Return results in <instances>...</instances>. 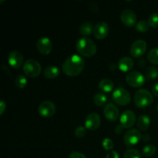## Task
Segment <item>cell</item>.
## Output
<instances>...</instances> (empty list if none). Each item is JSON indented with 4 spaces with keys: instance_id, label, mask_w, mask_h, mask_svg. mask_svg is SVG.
Returning a JSON list of instances; mask_svg holds the SVG:
<instances>
[{
    "instance_id": "cell-1",
    "label": "cell",
    "mask_w": 158,
    "mask_h": 158,
    "mask_svg": "<svg viewBox=\"0 0 158 158\" xmlns=\"http://www.w3.org/2000/svg\"><path fill=\"white\" fill-rule=\"evenodd\" d=\"M84 66L85 61L83 57L78 54H73L63 62L62 69L66 75L77 77L83 72Z\"/></svg>"
},
{
    "instance_id": "cell-2",
    "label": "cell",
    "mask_w": 158,
    "mask_h": 158,
    "mask_svg": "<svg viewBox=\"0 0 158 158\" xmlns=\"http://www.w3.org/2000/svg\"><path fill=\"white\" fill-rule=\"evenodd\" d=\"M76 49L83 56L92 57L97 52V45L91 39L83 36L77 41Z\"/></svg>"
},
{
    "instance_id": "cell-3",
    "label": "cell",
    "mask_w": 158,
    "mask_h": 158,
    "mask_svg": "<svg viewBox=\"0 0 158 158\" xmlns=\"http://www.w3.org/2000/svg\"><path fill=\"white\" fill-rule=\"evenodd\" d=\"M134 103L139 108H145L151 105L154 97L151 92L145 89H140L136 92L134 97Z\"/></svg>"
},
{
    "instance_id": "cell-4",
    "label": "cell",
    "mask_w": 158,
    "mask_h": 158,
    "mask_svg": "<svg viewBox=\"0 0 158 158\" xmlns=\"http://www.w3.org/2000/svg\"><path fill=\"white\" fill-rule=\"evenodd\" d=\"M23 69L26 77H30V78H35L41 73L42 66L37 60L29 59L24 63Z\"/></svg>"
},
{
    "instance_id": "cell-5",
    "label": "cell",
    "mask_w": 158,
    "mask_h": 158,
    "mask_svg": "<svg viewBox=\"0 0 158 158\" xmlns=\"http://www.w3.org/2000/svg\"><path fill=\"white\" fill-rule=\"evenodd\" d=\"M113 100L120 106H127L130 103L131 97L130 93L126 89L119 87L114 91L112 94Z\"/></svg>"
},
{
    "instance_id": "cell-6",
    "label": "cell",
    "mask_w": 158,
    "mask_h": 158,
    "mask_svg": "<svg viewBox=\"0 0 158 158\" xmlns=\"http://www.w3.org/2000/svg\"><path fill=\"white\" fill-rule=\"evenodd\" d=\"M146 81V78L141 73L138 71L129 72L126 76V82L129 86L138 88L143 86Z\"/></svg>"
},
{
    "instance_id": "cell-7",
    "label": "cell",
    "mask_w": 158,
    "mask_h": 158,
    "mask_svg": "<svg viewBox=\"0 0 158 158\" xmlns=\"http://www.w3.org/2000/svg\"><path fill=\"white\" fill-rule=\"evenodd\" d=\"M141 134L137 129L128 130L123 136V143L127 147H133L137 144L141 140Z\"/></svg>"
},
{
    "instance_id": "cell-8",
    "label": "cell",
    "mask_w": 158,
    "mask_h": 158,
    "mask_svg": "<svg viewBox=\"0 0 158 158\" xmlns=\"http://www.w3.org/2000/svg\"><path fill=\"white\" fill-rule=\"evenodd\" d=\"M148 44L143 40H137L131 44L130 48L131 55L134 58H138L142 56L146 52Z\"/></svg>"
},
{
    "instance_id": "cell-9",
    "label": "cell",
    "mask_w": 158,
    "mask_h": 158,
    "mask_svg": "<svg viewBox=\"0 0 158 158\" xmlns=\"http://www.w3.org/2000/svg\"><path fill=\"white\" fill-rule=\"evenodd\" d=\"M56 110V107L55 103L49 100H46V101L40 103L38 108V111L40 116L45 117V118L52 117L55 114Z\"/></svg>"
},
{
    "instance_id": "cell-10",
    "label": "cell",
    "mask_w": 158,
    "mask_h": 158,
    "mask_svg": "<svg viewBox=\"0 0 158 158\" xmlns=\"http://www.w3.org/2000/svg\"><path fill=\"white\" fill-rule=\"evenodd\" d=\"M101 119L97 113H91L85 119V127L89 131H96L100 126Z\"/></svg>"
},
{
    "instance_id": "cell-11",
    "label": "cell",
    "mask_w": 158,
    "mask_h": 158,
    "mask_svg": "<svg viewBox=\"0 0 158 158\" xmlns=\"http://www.w3.org/2000/svg\"><path fill=\"white\" fill-rule=\"evenodd\" d=\"M37 50L42 55H48L51 52L52 49V44L51 40L48 37L43 36L39 39L36 42Z\"/></svg>"
},
{
    "instance_id": "cell-12",
    "label": "cell",
    "mask_w": 158,
    "mask_h": 158,
    "mask_svg": "<svg viewBox=\"0 0 158 158\" xmlns=\"http://www.w3.org/2000/svg\"><path fill=\"white\" fill-rule=\"evenodd\" d=\"M136 122V114L132 110H126L121 114L120 118V123L123 128L132 127Z\"/></svg>"
},
{
    "instance_id": "cell-13",
    "label": "cell",
    "mask_w": 158,
    "mask_h": 158,
    "mask_svg": "<svg viewBox=\"0 0 158 158\" xmlns=\"http://www.w3.org/2000/svg\"><path fill=\"white\" fill-rule=\"evenodd\" d=\"M121 22L127 27H133L137 23V15L131 9H125L120 15Z\"/></svg>"
},
{
    "instance_id": "cell-14",
    "label": "cell",
    "mask_w": 158,
    "mask_h": 158,
    "mask_svg": "<svg viewBox=\"0 0 158 158\" xmlns=\"http://www.w3.org/2000/svg\"><path fill=\"white\" fill-rule=\"evenodd\" d=\"M110 32V27L105 22H100L94 26V35L97 40H103L108 35Z\"/></svg>"
},
{
    "instance_id": "cell-15",
    "label": "cell",
    "mask_w": 158,
    "mask_h": 158,
    "mask_svg": "<svg viewBox=\"0 0 158 158\" xmlns=\"http://www.w3.org/2000/svg\"><path fill=\"white\" fill-rule=\"evenodd\" d=\"M23 56L19 51H12L8 56V63L12 68L18 69L23 64Z\"/></svg>"
},
{
    "instance_id": "cell-16",
    "label": "cell",
    "mask_w": 158,
    "mask_h": 158,
    "mask_svg": "<svg viewBox=\"0 0 158 158\" xmlns=\"http://www.w3.org/2000/svg\"><path fill=\"white\" fill-rule=\"evenodd\" d=\"M103 114H104L105 117L109 121L114 122L119 117V110L117 106L114 103H108L105 106Z\"/></svg>"
},
{
    "instance_id": "cell-17",
    "label": "cell",
    "mask_w": 158,
    "mask_h": 158,
    "mask_svg": "<svg viewBox=\"0 0 158 158\" xmlns=\"http://www.w3.org/2000/svg\"><path fill=\"white\" fill-rule=\"evenodd\" d=\"M134 66V60L129 56L123 57L118 62V68L122 72H129L133 69Z\"/></svg>"
},
{
    "instance_id": "cell-18",
    "label": "cell",
    "mask_w": 158,
    "mask_h": 158,
    "mask_svg": "<svg viewBox=\"0 0 158 158\" xmlns=\"http://www.w3.org/2000/svg\"><path fill=\"white\" fill-rule=\"evenodd\" d=\"M60 69L57 66H46L43 70V75L48 79H55L60 75Z\"/></svg>"
},
{
    "instance_id": "cell-19",
    "label": "cell",
    "mask_w": 158,
    "mask_h": 158,
    "mask_svg": "<svg viewBox=\"0 0 158 158\" xmlns=\"http://www.w3.org/2000/svg\"><path fill=\"white\" fill-rule=\"evenodd\" d=\"M98 87L102 92L110 93L114 87V83L110 79H103L100 81L98 84Z\"/></svg>"
},
{
    "instance_id": "cell-20",
    "label": "cell",
    "mask_w": 158,
    "mask_h": 158,
    "mask_svg": "<svg viewBox=\"0 0 158 158\" xmlns=\"http://www.w3.org/2000/svg\"><path fill=\"white\" fill-rule=\"evenodd\" d=\"M94 26L92 23L90 22H84L82 23L79 29V32L83 36H87V35H91L94 32Z\"/></svg>"
},
{
    "instance_id": "cell-21",
    "label": "cell",
    "mask_w": 158,
    "mask_h": 158,
    "mask_svg": "<svg viewBox=\"0 0 158 158\" xmlns=\"http://www.w3.org/2000/svg\"><path fill=\"white\" fill-rule=\"evenodd\" d=\"M151 125V119L148 116L142 114L137 119V127L140 131H147Z\"/></svg>"
},
{
    "instance_id": "cell-22",
    "label": "cell",
    "mask_w": 158,
    "mask_h": 158,
    "mask_svg": "<svg viewBox=\"0 0 158 158\" xmlns=\"http://www.w3.org/2000/svg\"><path fill=\"white\" fill-rule=\"evenodd\" d=\"M107 97L103 93H97L93 97V101L97 106H102L105 105L107 102Z\"/></svg>"
},
{
    "instance_id": "cell-23",
    "label": "cell",
    "mask_w": 158,
    "mask_h": 158,
    "mask_svg": "<svg viewBox=\"0 0 158 158\" xmlns=\"http://www.w3.org/2000/svg\"><path fill=\"white\" fill-rule=\"evenodd\" d=\"M145 74V78L149 81L157 79L158 77V69L155 66H150L146 69Z\"/></svg>"
},
{
    "instance_id": "cell-24",
    "label": "cell",
    "mask_w": 158,
    "mask_h": 158,
    "mask_svg": "<svg viewBox=\"0 0 158 158\" xmlns=\"http://www.w3.org/2000/svg\"><path fill=\"white\" fill-rule=\"evenodd\" d=\"M148 60L153 64L158 65V47L151 49L148 54Z\"/></svg>"
},
{
    "instance_id": "cell-25",
    "label": "cell",
    "mask_w": 158,
    "mask_h": 158,
    "mask_svg": "<svg viewBox=\"0 0 158 158\" xmlns=\"http://www.w3.org/2000/svg\"><path fill=\"white\" fill-rule=\"evenodd\" d=\"M150 26L146 20H140L136 24L135 29L139 32H146L149 30Z\"/></svg>"
},
{
    "instance_id": "cell-26",
    "label": "cell",
    "mask_w": 158,
    "mask_h": 158,
    "mask_svg": "<svg viewBox=\"0 0 158 158\" xmlns=\"http://www.w3.org/2000/svg\"><path fill=\"white\" fill-rule=\"evenodd\" d=\"M156 152V147L153 144H148L143 147L142 154L145 157H152Z\"/></svg>"
},
{
    "instance_id": "cell-27",
    "label": "cell",
    "mask_w": 158,
    "mask_h": 158,
    "mask_svg": "<svg viewBox=\"0 0 158 158\" xmlns=\"http://www.w3.org/2000/svg\"><path fill=\"white\" fill-rule=\"evenodd\" d=\"M15 84L19 89H24L27 85V79L23 75L17 76L15 80Z\"/></svg>"
},
{
    "instance_id": "cell-28",
    "label": "cell",
    "mask_w": 158,
    "mask_h": 158,
    "mask_svg": "<svg viewBox=\"0 0 158 158\" xmlns=\"http://www.w3.org/2000/svg\"><path fill=\"white\" fill-rule=\"evenodd\" d=\"M123 158H140V153L136 149H128L123 154Z\"/></svg>"
},
{
    "instance_id": "cell-29",
    "label": "cell",
    "mask_w": 158,
    "mask_h": 158,
    "mask_svg": "<svg viewBox=\"0 0 158 158\" xmlns=\"http://www.w3.org/2000/svg\"><path fill=\"white\" fill-rule=\"evenodd\" d=\"M148 24L151 27H157L158 26V13L154 12L148 18Z\"/></svg>"
},
{
    "instance_id": "cell-30",
    "label": "cell",
    "mask_w": 158,
    "mask_h": 158,
    "mask_svg": "<svg viewBox=\"0 0 158 158\" xmlns=\"http://www.w3.org/2000/svg\"><path fill=\"white\" fill-rule=\"evenodd\" d=\"M86 133V128L85 127L80 126L76 128L75 131H74V135L77 138H83Z\"/></svg>"
},
{
    "instance_id": "cell-31",
    "label": "cell",
    "mask_w": 158,
    "mask_h": 158,
    "mask_svg": "<svg viewBox=\"0 0 158 158\" xmlns=\"http://www.w3.org/2000/svg\"><path fill=\"white\" fill-rule=\"evenodd\" d=\"M102 144H103V148L106 151H111L114 148V142L110 138H105L103 140V143Z\"/></svg>"
},
{
    "instance_id": "cell-32",
    "label": "cell",
    "mask_w": 158,
    "mask_h": 158,
    "mask_svg": "<svg viewBox=\"0 0 158 158\" xmlns=\"http://www.w3.org/2000/svg\"><path fill=\"white\" fill-rule=\"evenodd\" d=\"M69 158H87L83 153L78 152V151H73L69 154Z\"/></svg>"
},
{
    "instance_id": "cell-33",
    "label": "cell",
    "mask_w": 158,
    "mask_h": 158,
    "mask_svg": "<svg viewBox=\"0 0 158 158\" xmlns=\"http://www.w3.org/2000/svg\"><path fill=\"white\" fill-rule=\"evenodd\" d=\"M106 158H120L119 157V154L115 151H112L106 154Z\"/></svg>"
},
{
    "instance_id": "cell-34",
    "label": "cell",
    "mask_w": 158,
    "mask_h": 158,
    "mask_svg": "<svg viewBox=\"0 0 158 158\" xmlns=\"http://www.w3.org/2000/svg\"><path fill=\"white\" fill-rule=\"evenodd\" d=\"M6 103H5L3 100H2L1 102H0V114L1 115H2L3 113L5 112V110H6Z\"/></svg>"
},
{
    "instance_id": "cell-35",
    "label": "cell",
    "mask_w": 158,
    "mask_h": 158,
    "mask_svg": "<svg viewBox=\"0 0 158 158\" xmlns=\"http://www.w3.org/2000/svg\"><path fill=\"white\" fill-rule=\"evenodd\" d=\"M152 93L154 96L158 97V82H157V83L154 85V86H153Z\"/></svg>"
},
{
    "instance_id": "cell-36",
    "label": "cell",
    "mask_w": 158,
    "mask_h": 158,
    "mask_svg": "<svg viewBox=\"0 0 158 158\" xmlns=\"http://www.w3.org/2000/svg\"><path fill=\"white\" fill-rule=\"evenodd\" d=\"M123 127L121 126V125H120H120H117V127H116L115 132L117 133V134H120V133H121L122 131H123Z\"/></svg>"
},
{
    "instance_id": "cell-37",
    "label": "cell",
    "mask_w": 158,
    "mask_h": 158,
    "mask_svg": "<svg viewBox=\"0 0 158 158\" xmlns=\"http://www.w3.org/2000/svg\"><path fill=\"white\" fill-rule=\"evenodd\" d=\"M157 112H158V103H157Z\"/></svg>"
}]
</instances>
